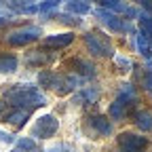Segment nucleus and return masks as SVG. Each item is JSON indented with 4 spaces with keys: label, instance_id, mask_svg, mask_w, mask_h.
Returning a JSON list of instances; mask_svg holds the SVG:
<instances>
[{
    "label": "nucleus",
    "instance_id": "obj_4",
    "mask_svg": "<svg viewBox=\"0 0 152 152\" xmlns=\"http://www.w3.org/2000/svg\"><path fill=\"white\" fill-rule=\"evenodd\" d=\"M57 129H59V121H57V116H53V114H45V116H40L34 127H32V137L34 140H51Z\"/></svg>",
    "mask_w": 152,
    "mask_h": 152
},
{
    "label": "nucleus",
    "instance_id": "obj_5",
    "mask_svg": "<svg viewBox=\"0 0 152 152\" xmlns=\"http://www.w3.org/2000/svg\"><path fill=\"white\" fill-rule=\"evenodd\" d=\"M42 36V30L36 28V26H28V28H21V30H15L7 36V42L11 47H26L34 40H38V38Z\"/></svg>",
    "mask_w": 152,
    "mask_h": 152
},
{
    "label": "nucleus",
    "instance_id": "obj_21",
    "mask_svg": "<svg viewBox=\"0 0 152 152\" xmlns=\"http://www.w3.org/2000/svg\"><path fill=\"white\" fill-rule=\"evenodd\" d=\"M140 28H142V32L148 38H152V17L150 15H142L140 17Z\"/></svg>",
    "mask_w": 152,
    "mask_h": 152
},
{
    "label": "nucleus",
    "instance_id": "obj_3",
    "mask_svg": "<svg viewBox=\"0 0 152 152\" xmlns=\"http://www.w3.org/2000/svg\"><path fill=\"white\" fill-rule=\"evenodd\" d=\"M83 40H85V47L91 55L95 57H114V49L110 45V38L97 30H91L83 36Z\"/></svg>",
    "mask_w": 152,
    "mask_h": 152
},
{
    "label": "nucleus",
    "instance_id": "obj_15",
    "mask_svg": "<svg viewBox=\"0 0 152 152\" xmlns=\"http://www.w3.org/2000/svg\"><path fill=\"white\" fill-rule=\"evenodd\" d=\"M17 57L15 55H11V53H2L0 55V72L2 74H11V72H15L17 70Z\"/></svg>",
    "mask_w": 152,
    "mask_h": 152
},
{
    "label": "nucleus",
    "instance_id": "obj_17",
    "mask_svg": "<svg viewBox=\"0 0 152 152\" xmlns=\"http://www.w3.org/2000/svg\"><path fill=\"white\" fill-rule=\"evenodd\" d=\"M129 104H123V102H114L112 106H110V110H108V114H110V118H114V121H123L125 116H127V112H129Z\"/></svg>",
    "mask_w": 152,
    "mask_h": 152
},
{
    "label": "nucleus",
    "instance_id": "obj_11",
    "mask_svg": "<svg viewBox=\"0 0 152 152\" xmlns=\"http://www.w3.org/2000/svg\"><path fill=\"white\" fill-rule=\"evenodd\" d=\"M72 40H74V34H72V32H66V34H51V36H47L45 40H42V45H45L47 49H64V47L72 45Z\"/></svg>",
    "mask_w": 152,
    "mask_h": 152
},
{
    "label": "nucleus",
    "instance_id": "obj_31",
    "mask_svg": "<svg viewBox=\"0 0 152 152\" xmlns=\"http://www.w3.org/2000/svg\"><path fill=\"white\" fill-rule=\"evenodd\" d=\"M17 2H34V0H17Z\"/></svg>",
    "mask_w": 152,
    "mask_h": 152
},
{
    "label": "nucleus",
    "instance_id": "obj_24",
    "mask_svg": "<svg viewBox=\"0 0 152 152\" xmlns=\"http://www.w3.org/2000/svg\"><path fill=\"white\" fill-rule=\"evenodd\" d=\"M114 61H116V66H121V68H127V72H129V68H131V59H129V57L114 55Z\"/></svg>",
    "mask_w": 152,
    "mask_h": 152
},
{
    "label": "nucleus",
    "instance_id": "obj_8",
    "mask_svg": "<svg viewBox=\"0 0 152 152\" xmlns=\"http://www.w3.org/2000/svg\"><path fill=\"white\" fill-rule=\"evenodd\" d=\"M95 17H97L104 26H108L110 32H123V30H127V23L123 21V19H121L116 13H112V11L97 9V11H95Z\"/></svg>",
    "mask_w": 152,
    "mask_h": 152
},
{
    "label": "nucleus",
    "instance_id": "obj_19",
    "mask_svg": "<svg viewBox=\"0 0 152 152\" xmlns=\"http://www.w3.org/2000/svg\"><path fill=\"white\" fill-rule=\"evenodd\" d=\"M11 152H40V148L36 146V142L32 137H21V140H17V144Z\"/></svg>",
    "mask_w": 152,
    "mask_h": 152
},
{
    "label": "nucleus",
    "instance_id": "obj_13",
    "mask_svg": "<svg viewBox=\"0 0 152 152\" xmlns=\"http://www.w3.org/2000/svg\"><path fill=\"white\" fill-rule=\"evenodd\" d=\"M135 47H137V51L146 57L148 61L152 59V38H148L144 32H140V34L135 36Z\"/></svg>",
    "mask_w": 152,
    "mask_h": 152
},
{
    "label": "nucleus",
    "instance_id": "obj_20",
    "mask_svg": "<svg viewBox=\"0 0 152 152\" xmlns=\"http://www.w3.org/2000/svg\"><path fill=\"white\" fill-rule=\"evenodd\" d=\"M97 97H99V91L97 89H91V87H87L80 95H76L74 97V102H78V104H85V102H89V104H93V102H97Z\"/></svg>",
    "mask_w": 152,
    "mask_h": 152
},
{
    "label": "nucleus",
    "instance_id": "obj_23",
    "mask_svg": "<svg viewBox=\"0 0 152 152\" xmlns=\"http://www.w3.org/2000/svg\"><path fill=\"white\" fill-rule=\"evenodd\" d=\"M57 19H59L61 23H70V26H74V28H78V26L83 23V19H76V17L72 19V17H68V15H59Z\"/></svg>",
    "mask_w": 152,
    "mask_h": 152
},
{
    "label": "nucleus",
    "instance_id": "obj_9",
    "mask_svg": "<svg viewBox=\"0 0 152 152\" xmlns=\"http://www.w3.org/2000/svg\"><path fill=\"white\" fill-rule=\"evenodd\" d=\"M89 127H91V131L95 135H99V137H108L112 133V123L104 114H93V116H89Z\"/></svg>",
    "mask_w": 152,
    "mask_h": 152
},
{
    "label": "nucleus",
    "instance_id": "obj_22",
    "mask_svg": "<svg viewBox=\"0 0 152 152\" xmlns=\"http://www.w3.org/2000/svg\"><path fill=\"white\" fill-rule=\"evenodd\" d=\"M59 2H61V0H42V2L36 4V9H38V13H47V11H51V9H57V7H59Z\"/></svg>",
    "mask_w": 152,
    "mask_h": 152
},
{
    "label": "nucleus",
    "instance_id": "obj_16",
    "mask_svg": "<svg viewBox=\"0 0 152 152\" xmlns=\"http://www.w3.org/2000/svg\"><path fill=\"white\" fill-rule=\"evenodd\" d=\"M95 2H99L102 7H106L108 11H112V13H133L125 2H123V0H95Z\"/></svg>",
    "mask_w": 152,
    "mask_h": 152
},
{
    "label": "nucleus",
    "instance_id": "obj_29",
    "mask_svg": "<svg viewBox=\"0 0 152 152\" xmlns=\"http://www.w3.org/2000/svg\"><path fill=\"white\" fill-rule=\"evenodd\" d=\"M137 2H140L146 11H150V13H152V0H137Z\"/></svg>",
    "mask_w": 152,
    "mask_h": 152
},
{
    "label": "nucleus",
    "instance_id": "obj_30",
    "mask_svg": "<svg viewBox=\"0 0 152 152\" xmlns=\"http://www.w3.org/2000/svg\"><path fill=\"white\" fill-rule=\"evenodd\" d=\"M7 23V19H2V17H0V26H4Z\"/></svg>",
    "mask_w": 152,
    "mask_h": 152
},
{
    "label": "nucleus",
    "instance_id": "obj_25",
    "mask_svg": "<svg viewBox=\"0 0 152 152\" xmlns=\"http://www.w3.org/2000/svg\"><path fill=\"white\" fill-rule=\"evenodd\" d=\"M45 152H76V150L70 148L68 144H57V146H53V148H49V150H45Z\"/></svg>",
    "mask_w": 152,
    "mask_h": 152
},
{
    "label": "nucleus",
    "instance_id": "obj_12",
    "mask_svg": "<svg viewBox=\"0 0 152 152\" xmlns=\"http://www.w3.org/2000/svg\"><path fill=\"white\" fill-rule=\"evenodd\" d=\"M30 110H21V108H9V112H7V116H4V123H9V125H13V127H23L26 123H28V118H30Z\"/></svg>",
    "mask_w": 152,
    "mask_h": 152
},
{
    "label": "nucleus",
    "instance_id": "obj_2",
    "mask_svg": "<svg viewBox=\"0 0 152 152\" xmlns=\"http://www.w3.org/2000/svg\"><path fill=\"white\" fill-rule=\"evenodd\" d=\"M38 83H40V87L53 89L57 95H66V93H70L78 87V78L76 76L57 74V72H51V70H42L38 74Z\"/></svg>",
    "mask_w": 152,
    "mask_h": 152
},
{
    "label": "nucleus",
    "instance_id": "obj_1",
    "mask_svg": "<svg viewBox=\"0 0 152 152\" xmlns=\"http://www.w3.org/2000/svg\"><path fill=\"white\" fill-rule=\"evenodd\" d=\"M4 99L13 108H21V110H36L40 106H47V95L38 89L36 85L21 83V85H9L4 91Z\"/></svg>",
    "mask_w": 152,
    "mask_h": 152
},
{
    "label": "nucleus",
    "instance_id": "obj_26",
    "mask_svg": "<svg viewBox=\"0 0 152 152\" xmlns=\"http://www.w3.org/2000/svg\"><path fill=\"white\" fill-rule=\"evenodd\" d=\"M144 87H146V91L152 95V72H146V76H144Z\"/></svg>",
    "mask_w": 152,
    "mask_h": 152
},
{
    "label": "nucleus",
    "instance_id": "obj_27",
    "mask_svg": "<svg viewBox=\"0 0 152 152\" xmlns=\"http://www.w3.org/2000/svg\"><path fill=\"white\" fill-rule=\"evenodd\" d=\"M9 104L7 102H0V123H4V116H7V112H9Z\"/></svg>",
    "mask_w": 152,
    "mask_h": 152
},
{
    "label": "nucleus",
    "instance_id": "obj_7",
    "mask_svg": "<svg viewBox=\"0 0 152 152\" xmlns=\"http://www.w3.org/2000/svg\"><path fill=\"white\" fill-rule=\"evenodd\" d=\"M66 68L74 72V76H83V78H95V66L83 57H70L66 61Z\"/></svg>",
    "mask_w": 152,
    "mask_h": 152
},
{
    "label": "nucleus",
    "instance_id": "obj_10",
    "mask_svg": "<svg viewBox=\"0 0 152 152\" xmlns=\"http://www.w3.org/2000/svg\"><path fill=\"white\" fill-rule=\"evenodd\" d=\"M53 61H55V55L45 51H30L26 57V64L32 68H45V66H51Z\"/></svg>",
    "mask_w": 152,
    "mask_h": 152
},
{
    "label": "nucleus",
    "instance_id": "obj_18",
    "mask_svg": "<svg viewBox=\"0 0 152 152\" xmlns=\"http://www.w3.org/2000/svg\"><path fill=\"white\" fill-rule=\"evenodd\" d=\"M66 9L74 15H87L91 11V4L85 2V0H68L66 2Z\"/></svg>",
    "mask_w": 152,
    "mask_h": 152
},
{
    "label": "nucleus",
    "instance_id": "obj_14",
    "mask_svg": "<svg viewBox=\"0 0 152 152\" xmlns=\"http://www.w3.org/2000/svg\"><path fill=\"white\" fill-rule=\"evenodd\" d=\"M133 123H135L144 133L152 131V112L150 110H137L135 116H133Z\"/></svg>",
    "mask_w": 152,
    "mask_h": 152
},
{
    "label": "nucleus",
    "instance_id": "obj_6",
    "mask_svg": "<svg viewBox=\"0 0 152 152\" xmlns=\"http://www.w3.org/2000/svg\"><path fill=\"white\" fill-rule=\"evenodd\" d=\"M116 144L121 148V152H144L148 148V140L135 133H121L116 137Z\"/></svg>",
    "mask_w": 152,
    "mask_h": 152
},
{
    "label": "nucleus",
    "instance_id": "obj_28",
    "mask_svg": "<svg viewBox=\"0 0 152 152\" xmlns=\"http://www.w3.org/2000/svg\"><path fill=\"white\" fill-rule=\"evenodd\" d=\"M15 137L13 135H9V133H4V131H0V142H4V144H11Z\"/></svg>",
    "mask_w": 152,
    "mask_h": 152
}]
</instances>
